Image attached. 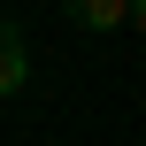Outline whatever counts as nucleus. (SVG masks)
<instances>
[{"label": "nucleus", "mask_w": 146, "mask_h": 146, "mask_svg": "<svg viewBox=\"0 0 146 146\" xmlns=\"http://www.w3.org/2000/svg\"><path fill=\"white\" fill-rule=\"evenodd\" d=\"M69 8V23H85V31H123L131 23V0H62Z\"/></svg>", "instance_id": "obj_2"}, {"label": "nucleus", "mask_w": 146, "mask_h": 146, "mask_svg": "<svg viewBox=\"0 0 146 146\" xmlns=\"http://www.w3.org/2000/svg\"><path fill=\"white\" fill-rule=\"evenodd\" d=\"M131 31H146V0H131Z\"/></svg>", "instance_id": "obj_3"}, {"label": "nucleus", "mask_w": 146, "mask_h": 146, "mask_svg": "<svg viewBox=\"0 0 146 146\" xmlns=\"http://www.w3.org/2000/svg\"><path fill=\"white\" fill-rule=\"evenodd\" d=\"M23 85H31V46L15 23H0V100H15Z\"/></svg>", "instance_id": "obj_1"}]
</instances>
